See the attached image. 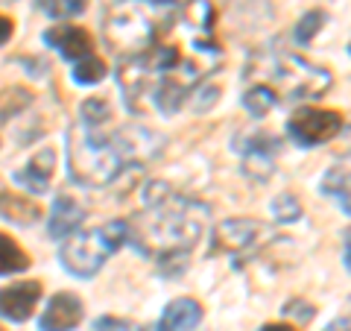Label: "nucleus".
<instances>
[{
	"label": "nucleus",
	"instance_id": "6e6552de",
	"mask_svg": "<svg viewBox=\"0 0 351 331\" xmlns=\"http://www.w3.org/2000/svg\"><path fill=\"white\" fill-rule=\"evenodd\" d=\"M269 238L272 229L267 223L252 217H234V220H223L214 229L211 247L214 252H228V255H249V252L261 249Z\"/></svg>",
	"mask_w": 351,
	"mask_h": 331
},
{
	"label": "nucleus",
	"instance_id": "9d476101",
	"mask_svg": "<svg viewBox=\"0 0 351 331\" xmlns=\"http://www.w3.org/2000/svg\"><path fill=\"white\" fill-rule=\"evenodd\" d=\"M41 293V282H18L9 288H0V317L9 323H27L36 311Z\"/></svg>",
	"mask_w": 351,
	"mask_h": 331
},
{
	"label": "nucleus",
	"instance_id": "5701e85b",
	"mask_svg": "<svg viewBox=\"0 0 351 331\" xmlns=\"http://www.w3.org/2000/svg\"><path fill=\"white\" fill-rule=\"evenodd\" d=\"M322 24H325V12H322V9H313V12H307L299 24L293 27V38L299 44H311L316 32L322 30Z\"/></svg>",
	"mask_w": 351,
	"mask_h": 331
},
{
	"label": "nucleus",
	"instance_id": "a211bd4d",
	"mask_svg": "<svg viewBox=\"0 0 351 331\" xmlns=\"http://www.w3.org/2000/svg\"><path fill=\"white\" fill-rule=\"evenodd\" d=\"M322 194L334 196V200L339 203V208H343V214H348V170L346 168H331L325 173L322 179Z\"/></svg>",
	"mask_w": 351,
	"mask_h": 331
},
{
	"label": "nucleus",
	"instance_id": "f257e3e1",
	"mask_svg": "<svg viewBox=\"0 0 351 331\" xmlns=\"http://www.w3.org/2000/svg\"><path fill=\"white\" fill-rule=\"evenodd\" d=\"M211 0H188L179 18L158 24L144 50L117 62V85L135 115H176L184 100L223 65V47L214 36Z\"/></svg>",
	"mask_w": 351,
	"mask_h": 331
},
{
	"label": "nucleus",
	"instance_id": "9b49d317",
	"mask_svg": "<svg viewBox=\"0 0 351 331\" xmlns=\"http://www.w3.org/2000/svg\"><path fill=\"white\" fill-rule=\"evenodd\" d=\"M44 44L50 50H56L62 59L68 62H80L85 59L88 53H94V38L91 32L82 30V27H73V24H59V27H50L44 32Z\"/></svg>",
	"mask_w": 351,
	"mask_h": 331
},
{
	"label": "nucleus",
	"instance_id": "cd10ccee",
	"mask_svg": "<svg viewBox=\"0 0 351 331\" xmlns=\"http://www.w3.org/2000/svg\"><path fill=\"white\" fill-rule=\"evenodd\" d=\"M343 264H346V267H348V231H346V235H343Z\"/></svg>",
	"mask_w": 351,
	"mask_h": 331
},
{
	"label": "nucleus",
	"instance_id": "4be33fe9",
	"mask_svg": "<svg viewBox=\"0 0 351 331\" xmlns=\"http://www.w3.org/2000/svg\"><path fill=\"white\" fill-rule=\"evenodd\" d=\"M80 124L91 126V129H100L108 117H112V106H108L103 97H88V100L80 106Z\"/></svg>",
	"mask_w": 351,
	"mask_h": 331
},
{
	"label": "nucleus",
	"instance_id": "393cba45",
	"mask_svg": "<svg viewBox=\"0 0 351 331\" xmlns=\"http://www.w3.org/2000/svg\"><path fill=\"white\" fill-rule=\"evenodd\" d=\"M12 32H15V21L6 18V15H0V47L12 38Z\"/></svg>",
	"mask_w": 351,
	"mask_h": 331
},
{
	"label": "nucleus",
	"instance_id": "b1692460",
	"mask_svg": "<svg viewBox=\"0 0 351 331\" xmlns=\"http://www.w3.org/2000/svg\"><path fill=\"white\" fill-rule=\"evenodd\" d=\"M272 214H276L278 223H295V220L302 217V205L293 194H278L276 200H272Z\"/></svg>",
	"mask_w": 351,
	"mask_h": 331
},
{
	"label": "nucleus",
	"instance_id": "20e7f679",
	"mask_svg": "<svg viewBox=\"0 0 351 331\" xmlns=\"http://www.w3.org/2000/svg\"><path fill=\"white\" fill-rule=\"evenodd\" d=\"M123 168H129L114 138L100 135V129L76 124L68 132V170L76 185L106 187L112 185Z\"/></svg>",
	"mask_w": 351,
	"mask_h": 331
},
{
	"label": "nucleus",
	"instance_id": "ddd939ff",
	"mask_svg": "<svg viewBox=\"0 0 351 331\" xmlns=\"http://www.w3.org/2000/svg\"><path fill=\"white\" fill-rule=\"evenodd\" d=\"M53 170H56V150H53V147H41L36 156H32L24 168L12 176V179L24 187V191L41 196V194L50 191Z\"/></svg>",
	"mask_w": 351,
	"mask_h": 331
},
{
	"label": "nucleus",
	"instance_id": "c85d7f7f",
	"mask_svg": "<svg viewBox=\"0 0 351 331\" xmlns=\"http://www.w3.org/2000/svg\"><path fill=\"white\" fill-rule=\"evenodd\" d=\"M144 3H152V6H173L176 0H144Z\"/></svg>",
	"mask_w": 351,
	"mask_h": 331
},
{
	"label": "nucleus",
	"instance_id": "1a4fd4ad",
	"mask_svg": "<svg viewBox=\"0 0 351 331\" xmlns=\"http://www.w3.org/2000/svg\"><path fill=\"white\" fill-rule=\"evenodd\" d=\"M234 150L243 159V173L252 179H269L276 170V156H278V138L267 135V132H246L243 138H237Z\"/></svg>",
	"mask_w": 351,
	"mask_h": 331
},
{
	"label": "nucleus",
	"instance_id": "6ab92c4d",
	"mask_svg": "<svg viewBox=\"0 0 351 331\" xmlns=\"http://www.w3.org/2000/svg\"><path fill=\"white\" fill-rule=\"evenodd\" d=\"M88 6V0H36V9L44 12L53 21H62V18H76L82 15Z\"/></svg>",
	"mask_w": 351,
	"mask_h": 331
},
{
	"label": "nucleus",
	"instance_id": "c756f323",
	"mask_svg": "<svg viewBox=\"0 0 351 331\" xmlns=\"http://www.w3.org/2000/svg\"><path fill=\"white\" fill-rule=\"evenodd\" d=\"M0 331H3V328H0Z\"/></svg>",
	"mask_w": 351,
	"mask_h": 331
},
{
	"label": "nucleus",
	"instance_id": "bb28decb",
	"mask_svg": "<svg viewBox=\"0 0 351 331\" xmlns=\"http://www.w3.org/2000/svg\"><path fill=\"white\" fill-rule=\"evenodd\" d=\"M261 331H295L293 326H284V323H272V326H263Z\"/></svg>",
	"mask_w": 351,
	"mask_h": 331
},
{
	"label": "nucleus",
	"instance_id": "39448f33",
	"mask_svg": "<svg viewBox=\"0 0 351 331\" xmlns=\"http://www.w3.org/2000/svg\"><path fill=\"white\" fill-rule=\"evenodd\" d=\"M126 244V220H108L103 226L80 229L68 235L59 247V261L76 279H91L100 273L106 258Z\"/></svg>",
	"mask_w": 351,
	"mask_h": 331
},
{
	"label": "nucleus",
	"instance_id": "f3484780",
	"mask_svg": "<svg viewBox=\"0 0 351 331\" xmlns=\"http://www.w3.org/2000/svg\"><path fill=\"white\" fill-rule=\"evenodd\" d=\"M278 103V97L269 91L267 85H261V82H252V88L243 94V109L252 115V117H263V115H269L272 109H276Z\"/></svg>",
	"mask_w": 351,
	"mask_h": 331
},
{
	"label": "nucleus",
	"instance_id": "4468645a",
	"mask_svg": "<svg viewBox=\"0 0 351 331\" xmlns=\"http://www.w3.org/2000/svg\"><path fill=\"white\" fill-rule=\"evenodd\" d=\"M85 223V208L73 200V196L62 194L53 200V208H50V220H47V231L53 240H64L73 231H80Z\"/></svg>",
	"mask_w": 351,
	"mask_h": 331
},
{
	"label": "nucleus",
	"instance_id": "aec40b11",
	"mask_svg": "<svg viewBox=\"0 0 351 331\" xmlns=\"http://www.w3.org/2000/svg\"><path fill=\"white\" fill-rule=\"evenodd\" d=\"M103 76H106V62L97 56V53H88V56L76 62V68H73L76 85H97Z\"/></svg>",
	"mask_w": 351,
	"mask_h": 331
},
{
	"label": "nucleus",
	"instance_id": "0eeeda50",
	"mask_svg": "<svg viewBox=\"0 0 351 331\" xmlns=\"http://www.w3.org/2000/svg\"><path fill=\"white\" fill-rule=\"evenodd\" d=\"M156 32H158V24L147 12H141L135 3L114 6L103 24V36L108 38V44H114L117 50H129V53L144 50L156 38Z\"/></svg>",
	"mask_w": 351,
	"mask_h": 331
},
{
	"label": "nucleus",
	"instance_id": "7ed1b4c3",
	"mask_svg": "<svg viewBox=\"0 0 351 331\" xmlns=\"http://www.w3.org/2000/svg\"><path fill=\"white\" fill-rule=\"evenodd\" d=\"M246 80L267 85L272 94L284 97V100H307V97H319L322 91H328L331 73L295 53H269V56L252 59Z\"/></svg>",
	"mask_w": 351,
	"mask_h": 331
},
{
	"label": "nucleus",
	"instance_id": "f03ea898",
	"mask_svg": "<svg viewBox=\"0 0 351 331\" xmlns=\"http://www.w3.org/2000/svg\"><path fill=\"white\" fill-rule=\"evenodd\" d=\"M208 223V205L173 191L167 182H147L144 212L126 220V244L156 264L184 261L199 244Z\"/></svg>",
	"mask_w": 351,
	"mask_h": 331
},
{
	"label": "nucleus",
	"instance_id": "dca6fc26",
	"mask_svg": "<svg viewBox=\"0 0 351 331\" xmlns=\"http://www.w3.org/2000/svg\"><path fill=\"white\" fill-rule=\"evenodd\" d=\"M29 267V255L9 235L0 231V275H15Z\"/></svg>",
	"mask_w": 351,
	"mask_h": 331
},
{
	"label": "nucleus",
	"instance_id": "2eb2a0df",
	"mask_svg": "<svg viewBox=\"0 0 351 331\" xmlns=\"http://www.w3.org/2000/svg\"><path fill=\"white\" fill-rule=\"evenodd\" d=\"M199 323H202V305L191 299V296H182V299H173L164 308L156 331H193Z\"/></svg>",
	"mask_w": 351,
	"mask_h": 331
},
{
	"label": "nucleus",
	"instance_id": "a878e982",
	"mask_svg": "<svg viewBox=\"0 0 351 331\" xmlns=\"http://www.w3.org/2000/svg\"><path fill=\"white\" fill-rule=\"evenodd\" d=\"M328 331H348V317H339V319H334L331 328H328Z\"/></svg>",
	"mask_w": 351,
	"mask_h": 331
},
{
	"label": "nucleus",
	"instance_id": "423d86ee",
	"mask_svg": "<svg viewBox=\"0 0 351 331\" xmlns=\"http://www.w3.org/2000/svg\"><path fill=\"white\" fill-rule=\"evenodd\" d=\"M343 129H346V115L334 112V109H319V106L295 109L287 120V135L293 138V144H299L304 150L328 144Z\"/></svg>",
	"mask_w": 351,
	"mask_h": 331
},
{
	"label": "nucleus",
	"instance_id": "412c9836",
	"mask_svg": "<svg viewBox=\"0 0 351 331\" xmlns=\"http://www.w3.org/2000/svg\"><path fill=\"white\" fill-rule=\"evenodd\" d=\"M29 103H32V94L24 91V88L3 91V94H0V124H9L12 117H18Z\"/></svg>",
	"mask_w": 351,
	"mask_h": 331
},
{
	"label": "nucleus",
	"instance_id": "f8f14e48",
	"mask_svg": "<svg viewBox=\"0 0 351 331\" xmlns=\"http://www.w3.org/2000/svg\"><path fill=\"white\" fill-rule=\"evenodd\" d=\"M82 323V299L76 293H56L38 317V331H73Z\"/></svg>",
	"mask_w": 351,
	"mask_h": 331
}]
</instances>
